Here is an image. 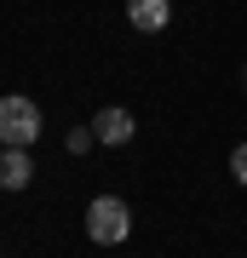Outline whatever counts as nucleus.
Masks as SVG:
<instances>
[{
    "instance_id": "f257e3e1",
    "label": "nucleus",
    "mask_w": 247,
    "mask_h": 258,
    "mask_svg": "<svg viewBox=\"0 0 247 258\" xmlns=\"http://www.w3.org/2000/svg\"><path fill=\"white\" fill-rule=\"evenodd\" d=\"M35 138H40L35 98H0V144H6V149H29Z\"/></svg>"
},
{
    "instance_id": "39448f33",
    "label": "nucleus",
    "mask_w": 247,
    "mask_h": 258,
    "mask_svg": "<svg viewBox=\"0 0 247 258\" xmlns=\"http://www.w3.org/2000/svg\"><path fill=\"white\" fill-rule=\"evenodd\" d=\"M29 178H35V172H29V155H23V149H0V184H6V189H23Z\"/></svg>"
},
{
    "instance_id": "f03ea898",
    "label": "nucleus",
    "mask_w": 247,
    "mask_h": 258,
    "mask_svg": "<svg viewBox=\"0 0 247 258\" xmlns=\"http://www.w3.org/2000/svg\"><path fill=\"white\" fill-rule=\"evenodd\" d=\"M127 230H132L127 201H115V195H98V201L86 207V235L98 241V247H115V241H127Z\"/></svg>"
},
{
    "instance_id": "1a4fd4ad",
    "label": "nucleus",
    "mask_w": 247,
    "mask_h": 258,
    "mask_svg": "<svg viewBox=\"0 0 247 258\" xmlns=\"http://www.w3.org/2000/svg\"><path fill=\"white\" fill-rule=\"evenodd\" d=\"M0 149H6V144H0Z\"/></svg>"
},
{
    "instance_id": "6e6552de",
    "label": "nucleus",
    "mask_w": 247,
    "mask_h": 258,
    "mask_svg": "<svg viewBox=\"0 0 247 258\" xmlns=\"http://www.w3.org/2000/svg\"><path fill=\"white\" fill-rule=\"evenodd\" d=\"M241 81H247V69H241Z\"/></svg>"
},
{
    "instance_id": "423d86ee",
    "label": "nucleus",
    "mask_w": 247,
    "mask_h": 258,
    "mask_svg": "<svg viewBox=\"0 0 247 258\" xmlns=\"http://www.w3.org/2000/svg\"><path fill=\"white\" fill-rule=\"evenodd\" d=\"M92 144H98V132H92V126H81V132H69V149H75V155H86Z\"/></svg>"
},
{
    "instance_id": "7ed1b4c3",
    "label": "nucleus",
    "mask_w": 247,
    "mask_h": 258,
    "mask_svg": "<svg viewBox=\"0 0 247 258\" xmlns=\"http://www.w3.org/2000/svg\"><path fill=\"white\" fill-rule=\"evenodd\" d=\"M127 12H132V29H144V35H161L173 23V6L167 0H127Z\"/></svg>"
},
{
    "instance_id": "20e7f679",
    "label": "nucleus",
    "mask_w": 247,
    "mask_h": 258,
    "mask_svg": "<svg viewBox=\"0 0 247 258\" xmlns=\"http://www.w3.org/2000/svg\"><path fill=\"white\" fill-rule=\"evenodd\" d=\"M92 132H98V144H127L132 138V115L127 109H104L98 120H92Z\"/></svg>"
},
{
    "instance_id": "0eeeda50",
    "label": "nucleus",
    "mask_w": 247,
    "mask_h": 258,
    "mask_svg": "<svg viewBox=\"0 0 247 258\" xmlns=\"http://www.w3.org/2000/svg\"><path fill=\"white\" fill-rule=\"evenodd\" d=\"M230 172H236V178H241V184H247V144L236 149V155H230Z\"/></svg>"
}]
</instances>
